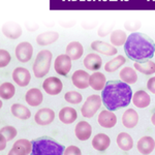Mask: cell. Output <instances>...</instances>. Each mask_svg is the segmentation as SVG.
Returning <instances> with one entry per match:
<instances>
[{"label":"cell","instance_id":"6da1fadb","mask_svg":"<svg viewBox=\"0 0 155 155\" xmlns=\"http://www.w3.org/2000/svg\"><path fill=\"white\" fill-rule=\"evenodd\" d=\"M132 89L129 84L119 80H112L107 82L101 91L102 104L110 111H118L126 107L132 99Z\"/></svg>","mask_w":155,"mask_h":155},{"label":"cell","instance_id":"7a4b0ae2","mask_svg":"<svg viewBox=\"0 0 155 155\" xmlns=\"http://www.w3.org/2000/svg\"><path fill=\"white\" fill-rule=\"evenodd\" d=\"M126 56L134 62H143L153 58L155 44L151 38L141 32H132L124 44Z\"/></svg>","mask_w":155,"mask_h":155},{"label":"cell","instance_id":"3957f363","mask_svg":"<svg viewBox=\"0 0 155 155\" xmlns=\"http://www.w3.org/2000/svg\"><path fill=\"white\" fill-rule=\"evenodd\" d=\"M64 146L50 137H41L32 141L33 155H61L64 153Z\"/></svg>","mask_w":155,"mask_h":155},{"label":"cell","instance_id":"277c9868","mask_svg":"<svg viewBox=\"0 0 155 155\" xmlns=\"http://www.w3.org/2000/svg\"><path fill=\"white\" fill-rule=\"evenodd\" d=\"M52 58H53V55L49 50H41L38 52L35 60H34L33 66H32L33 74L37 79H41L46 74H48L50 68H51Z\"/></svg>","mask_w":155,"mask_h":155},{"label":"cell","instance_id":"5b68a950","mask_svg":"<svg viewBox=\"0 0 155 155\" xmlns=\"http://www.w3.org/2000/svg\"><path fill=\"white\" fill-rule=\"evenodd\" d=\"M101 96L97 95V94H92V95L88 96L81 109L82 115L86 118H92L97 113V111L101 109Z\"/></svg>","mask_w":155,"mask_h":155},{"label":"cell","instance_id":"8992f818","mask_svg":"<svg viewBox=\"0 0 155 155\" xmlns=\"http://www.w3.org/2000/svg\"><path fill=\"white\" fill-rule=\"evenodd\" d=\"M72 66L71 63V58L66 54H61L55 59L54 62V68L55 71L60 76L66 77L68 74V72L71 71Z\"/></svg>","mask_w":155,"mask_h":155},{"label":"cell","instance_id":"52a82bcc","mask_svg":"<svg viewBox=\"0 0 155 155\" xmlns=\"http://www.w3.org/2000/svg\"><path fill=\"white\" fill-rule=\"evenodd\" d=\"M15 54H16L17 59L20 62H23L26 63L28 62L30 59L32 58V55H33V47L32 45L28 41H23L20 42L18 46L15 49Z\"/></svg>","mask_w":155,"mask_h":155},{"label":"cell","instance_id":"ba28073f","mask_svg":"<svg viewBox=\"0 0 155 155\" xmlns=\"http://www.w3.org/2000/svg\"><path fill=\"white\" fill-rule=\"evenodd\" d=\"M42 88L50 95H57L62 91L63 84L61 80L56 77H49L42 83Z\"/></svg>","mask_w":155,"mask_h":155},{"label":"cell","instance_id":"9c48e42d","mask_svg":"<svg viewBox=\"0 0 155 155\" xmlns=\"http://www.w3.org/2000/svg\"><path fill=\"white\" fill-rule=\"evenodd\" d=\"M32 153V142L26 139H21L15 142L12 148L8 152L9 155H27Z\"/></svg>","mask_w":155,"mask_h":155},{"label":"cell","instance_id":"30bf717a","mask_svg":"<svg viewBox=\"0 0 155 155\" xmlns=\"http://www.w3.org/2000/svg\"><path fill=\"white\" fill-rule=\"evenodd\" d=\"M12 80L20 87H26L31 81V74L28 69L25 67H17L12 71Z\"/></svg>","mask_w":155,"mask_h":155},{"label":"cell","instance_id":"8fae6325","mask_svg":"<svg viewBox=\"0 0 155 155\" xmlns=\"http://www.w3.org/2000/svg\"><path fill=\"white\" fill-rule=\"evenodd\" d=\"M55 119V112L49 107H42L36 112L34 120L38 125H49Z\"/></svg>","mask_w":155,"mask_h":155},{"label":"cell","instance_id":"7c38bea8","mask_svg":"<svg viewBox=\"0 0 155 155\" xmlns=\"http://www.w3.org/2000/svg\"><path fill=\"white\" fill-rule=\"evenodd\" d=\"M97 121L99 125L104 128H112L117 124V116L113 111L107 109L99 113Z\"/></svg>","mask_w":155,"mask_h":155},{"label":"cell","instance_id":"4fadbf2b","mask_svg":"<svg viewBox=\"0 0 155 155\" xmlns=\"http://www.w3.org/2000/svg\"><path fill=\"white\" fill-rule=\"evenodd\" d=\"M91 49L93 51L101 53L107 56H114L118 53V50L116 49V47L112 44H107V42L101 41H94L91 44Z\"/></svg>","mask_w":155,"mask_h":155},{"label":"cell","instance_id":"5bb4252c","mask_svg":"<svg viewBox=\"0 0 155 155\" xmlns=\"http://www.w3.org/2000/svg\"><path fill=\"white\" fill-rule=\"evenodd\" d=\"M90 74L86 71L79 69L74 72L71 76V82L77 88L79 89H86L90 86L89 85Z\"/></svg>","mask_w":155,"mask_h":155},{"label":"cell","instance_id":"9a60e30c","mask_svg":"<svg viewBox=\"0 0 155 155\" xmlns=\"http://www.w3.org/2000/svg\"><path fill=\"white\" fill-rule=\"evenodd\" d=\"M2 33L11 39H17L22 35V28L18 23L7 22L2 25Z\"/></svg>","mask_w":155,"mask_h":155},{"label":"cell","instance_id":"2e32d148","mask_svg":"<svg viewBox=\"0 0 155 155\" xmlns=\"http://www.w3.org/2000/svg\"><path fill=\"white\" fill-rule=\"evenodd\" d=\"M74 134L80 141H87L92 134V126L87 121H80L76 125Z\"/></svg>","mask_w":155,"mask_h":155},{"label":"cell","instance_id":"e0dca14e","mask_svg":"<svg viewBox=\"0 0 155 155\" xmlns=\"http://www.w3.org/2000/svg\"><path fill=\"white\" fill-rule=\"evenodd\" d=\"M83 64L89 71H96L102 66V59L98 54L90 53L84 58Z\"/></svg>","mask_w":155,"mask_h":155},{"label":"cell","instance_id":"ac0fdd59","mask_svg":"<svg viewBox=\"0 0 155 155\" xmlns=\"http://www.w3.org/2000/svg\"><path fill=\"white\" fill-rule=\"evenodd\" d=\"M132 104H134L139 109H145L150 104L151 102V97L146 91L144 90H139L136 93L132 95V99H131Z\"/></svg>","mask_w":155,"mask_h":155},{"label":"cell","instance_id":"d6986e66","mask_svg":"<svg viewBox=\"0 0 155 155\" xmlns=\"http://www.w3.org/2000/svg\"><path fill=\"white\" fill-rule=\"evenodd\" d=\"M44 95L41 91L37 88H31L25 94V101L31 107H38L42 102Z\"/></svg>","mask_w":155,"mask_h":155},{"label":"cell","instance_id":"ffe728a7","mask_svg":"<svg viewBox=\"0 0 155 155\" xmlns=\"http://www.w3.org/2000/svg\"><path fill=\"white\" fill-rule=\"evenodd\" d=\"M111 145V139L106 134H97L92 140V147L97 151H106Z\"/></svg>","mask_w":155,"mask_h":155},{"label":"cell","instance_id":"44dd1931","mask_svg":"<svg viewBox=\"0 0 155 155\" xmlns=\"http://www.w3.org/2000/svg\"><path fill=\"white\" fill-rule=\"evenodd\" d=\"M107 84V79L102 72L95 71L92 74H90L89 79V85L93 90H97V91H101L104 88Z\"/></svg>","mask_w":155,"mask_h":155},{"label":"cell","instance_id":"7402d4cb","mask_svg":"<svg viewBox=\"0 0 155 155\" xmlns=\"http://www.w3.org/2000/svg\"><path fill=\"white\" fill-rule=\"evenodd\" d=\"M139 123V115L134 109H127L122 116V124L126 128H134Z\"/></svg>","mask_w":155,"mask_h":155},{"label":"cell","instance_id":"603a6c76","mask_svg":"<svg viewBox=\"0 0 155 155\" xmlns=\"http://www.w3.org/2000/svg\"><path fill=\"white\" fill-rule=\"evenodd\" d=\"M78 118L77 111L71 107H64L59 112V119L64 124H71Z\"/></svg>","mask_w":155,"mask_h":155},{"label":"cell","instance_id":"cb8c5ba5","mask_svg":"<svg viewBox=\"0 0 155 155\" xmlns=\"http://www.w3.org/2000/svg\"><path fill=\"white\" fill-rule=\"evenodd\" d=\"M137 147L142 154H150L155 149V141L151 137H143L139 140Z\"/></svg>","mask_w":155,"mask_h":155},{"label":"cell","instance_id":"d4e9b609","mask_svg":"<svg viewBox=\"0 0 155 155\" xmlns=\"http://www.w3.org/2000/svg\"><path fill=\"white\" fill-rule=\"evenodd\" d=\"M66 55H68L71 58V60H78L80 59L84 54V48L81 42L79 41H71L67 45L66 47Z\"/></svg>","mask_w":155,"mask_h":155},{"label":"cell","instance_id":"484cf974","mask_svg":"<svg viewBox=\"0 0 155 155\" xmlns=\"http://www.w3.org/2000/svg\"><path fill=\"white\" fill-rule=\"evenodd\" d=\"M119 76L121 81L125 82V83L131 85V84H136L137 81V74L136 71V69L132 68L130 66H125L120 71Z\"/></svg>","mask_w":155,"mask_h":155},{"label":"cell","instance_id":"4316f807","mask_svg":"<svg viewBox=\"0 0 155 155\" xmlns=\"http://www.w3.org/2000/svg\"><path fill=\"white\" fill-rule=\"evenodd\" d=\"M59 38V33L55 31H48V32H44L41 33L39 35H37L36 37V42L39 46H48V45L54 44L57 39Z\"/></svg>","mask_w":155,"mask_h":155},{"label":"cell","instance_id":"83f0119b","mask_svg":"<svg viewBox=\"0 0 155 155\" xmlns=\"http://www.w3.org/2000/svg\"><path fill=\"white\" fill-rule=\"evenodd\" d=\"M117 145L123 151H129L134 147V140L130 137V134L127 132H120L117 136Z\"/></svg>","mask_w":155,"mask_h":155},{"label":"cell","instance_id":"f1b7e54d","mask_svg":"<svg viewBox=\"0 0 155 155\" xmlns=\"http://www.w3.org/2000/svg\"><path fill=\"white\" fill-rule=\"evenodd\" d=\"M134 69L143 74H155V62L152 60H146L143 62H134Z\"/></svg>","mask_w":155,"mask_h":155},{"label":"cell","instance_id":"f546056e","mask_svg":"<svg viewBox=\"0 0 155 155\" xmlns=\"http://www.w3.org/2000/svg\"><path fill=\"white\" fill-rule=\"evenodd\" d=\"M12 114L15 117L22 120H27L31 117V112L27 107L21 104H14L11 107Z\"/></svg>","mask_w":155,"mask_h":155},{"label":"cell","instance_id":"4dcf8cb0","mask_svg":"<svg viewBox=\"0 0 155 155\" xmlns=\"http://www.w3.org/2000/svg\"><path fill=\"white\" fill-rule=\"evenodd\" d=\"M126 62V58L122 55H118L115 58L111 59L109 62H107L104 65V71L107 72H114L117 69H119L122 65H124Z\"/></svg>","mask_w":155,"mask_h":155},{"label":"cell","instance_id":"1f68e13d","mask_svg":"<svg viewBox=\"0 0 155 155\" xmlns=\"http://www.w3.org/2000/svg\"><path fill=\"white\" fill-rule=\"evenodd\" d=\"M127 39V34L123 30H114L111 33V44L114 45L115 47L124 46Z\"/></svg>","mask_w":155,"mask_h":155},{"label":"cell","instance_id":"d6a6232c","mask_svg":"<svg viewBox=\"0 0 155 155\" xmlns=\"http://www.w3.org/2000/svg\"><path fill=\"white\" fill-rule=\"evenodd\" d=\"M16 94V88H15L14 84L9 83V82H4L0 86V96L2 99H11L12 96Z\"/></svg>","mask_w":155,"mask_h":155},{"label":"cell","instance_id":"836d02e7","mask_svg":"<svg viewBox=\"0 0 155 155\" xmlns=\"http://www.w3.org/2000/svg\"><path fill=\"white\" fill-rule=\"evenodd\" d=\"M64 99L72 104H81V101H83V96L80 92L78 91H68L64 95Z\"/></svg>","mask_w":155,"mask_h":155},{"label":"cell","instance_id":"e575fe53","mask_svg":"<svg viewBox=\"0 0 155 155\" xmlns=\"http://www.w3.org/2000/svg\"><path fill=\"white\" fill-rule=\"evenodd\" d=\"M0 134H3V136L6 137L7 142H8V141H12V140H14L15 137H17V134H18V131H17V129L15 128L14 126L7 125V126L2 127L1 130H0Z\"/></svg>","mask_w":155,"mask_h":155},{"label":"cell","instance_id":"d590c367","mask_svg":"<svg viewBox=\"0 0 155 155\" xmlns=\"http://www.w3.org/2000/svg\"><path fill=\"white\" fill-rule=\"evenodd\" d=\"M11 54L8 53V52L6 51V50L4 49H1L0 50V67H5L9 64V62H11Z\"/></svg>","mask_w":155,"mask_h":155},{"label":"cell","instance_id":"8d00e7d4","mask_svg":"<svg viewBox=\"0 0 155 155\" xmlns=\"http://www.w3.org/2000/svg\"><path fill=\"white\" fill-rule=\"evenodd\" d=\"M64 154H66V155H72V154L80 155V154H82V151H81V149L77 146H69L64 150Z\"/></svg>","mask_w":155,"mask_h":155},{"label":"cell","instance_id":"74e56055","mask_svg":"<svg viewBox=\"0 0 155 155\" xmlns=\"http://www.w3.org/2000/svg\"><path fill=\"white\" fill-rule=\"evenodd\" d=\"M107 25H102L101 28L98 29V35L104 37V36H107L109 33H112V28H113V26H109L107 28H106Z\"/></svg>","mask_w":155,"mask_h":155},{"label":"cell","instance_id":"f35d334b","mask_svg":"<svg viewBox=\"0 0 155 155\" xmlns=\"http://www.w3.org/2000/svg\"><path fill=\"white\" fill-rule=\"evenodd\" d=\"M147 88L150 92H152L153 94H155V77L150 78L147 82Z\"/></svg>","mask_w":155,"mask_h":155},{"label":"cell","instance_id":"ab89813d","mask_svg":"<svg viewBox=\"0 0 155 155\" xmlns=\"http://www.w3.org/2000/svg\"><path fill=\"white\" fill-rule=\"evenodd\" d=\"M0 140H1V146H0V150H1V151H3V149L5 148V146H6L7 140H6V137L3 136V134H1V136H0Z\"/></svg>","mask_w":155,"mask_h":155},{"label":"cell","instance_id":"60d3db41","mask_svg":"<svg viewBox=\"0 0 155 155\" xmlns=\"http://www.w3.org/2000/svg\"><path fill=\"white\" fill-rule=\"evenodd\" d=\"M151 122H152V124L155 126V113L152 115V117H151Z\"/></svg>","mask_w":155,"mask_h":155}]
</instances>
